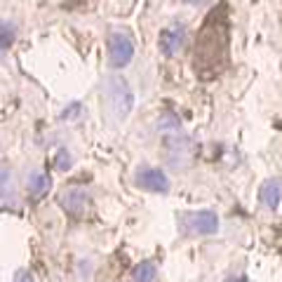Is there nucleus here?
Returning a JSON list of instances; mask_svg holds the SVG:
<instances>
[{"label": "nucleus", "mask_w": 282, "mask_h": 282, "mask_svg": "<svg viewBox=\"0 0 282 282\" xmlns=\"http://www.w3.org/2000/svg\"><path fill=\"white\" fill-rule=\"evenodd\" d=\"M228 66V12L226 3L212 10L195 38L193 68L198 78H219Z\"/></svg>", "instance_id": "nucleus-1"}, {"label": "nucleus", "mask_w": 282, "mask_h": 282, "mask_svg": "<svg viewBox=\"0 0 282 282\" xmlns=\"http://www.w3.org/2000/svg\"><path fill=\"white\" fill-rule=\"evenodd\" d=\"M104 97H106V108L113 116V120L127 118L129 111L134 108V92L127 80L118 76H111L104 80Z\"/></svg>", "instance_id": "nucleus-2"}, {"label": "nucleus", "mask_w": 282, "mask_h": 282, "mask_svg": "<svg viewBox=\"0 0 282 282\" xmlns=\"http://www.w3.org/2000/svg\"><path fill=\"white\" fill-rule=\"evenodd\" d=\"M179 228L186 235H212V233L219 231V216L212 210L186 212L179 219Z\"/></svg>", "instance_id": "nucleus-3"}, {"label": "nucleus", "mask_w": 282, "mask_h": 282, "mask_svg": "<svg viewBox=\"0 0 282 282\" xmlns=\"http://www.w3.org/2000/svg\"><path fill=\"white\" fill-rule=\"evenodd\" d=\"M134 57V40L127 31H113L108 35V64L111 68H125Z\"/></svg>", "instance_id": "nucleus-4"}, {"label": "nucleus", "mask_w": 282, "mask_h": 282, "mask_svg": "<svg viewBox=\"0 0 282 282\" xmlns=\"http://www.w3.org/2000/svg\"><path fill=\"white\" fill-rule=\"evenodd\" d=\"M139 188L151 191V193H167L170 191V179L160 167H141L134 177Z\"/></svg>", "instance_id": "nucleus-5"}, {"label": "nucleus", "mask_w": 282, "mask_h": 282, "mask_svg": "<svg viewBox=\"0 0 282 282\" xmlns=\"http://www.w3.org/2000/svg\"><path fill=\"white\" fill-rule=\"evenodd\" d=\"M158 45H160V52L165 57H177L183 50V45H186V26L183 24L167 26L160 33V38H158Z\"/></svg>", "instance_id": "nucleus-6"}, {"label": "nucleus", "mask_w": 282, "mask_h": 282, "mask_svg": "<svg viewBox=\"0 0 282 282\" xmlns=\"http://www.w3.org/2000/svg\"><path fill=\"white\" fill-rule=\"evenodd\" d=\"M87 200H89V195L85 193L83 188H66V191L61 193L59 202H61V207H64L68 214L83 216L85 210H87Z\"/></svg>", "instance_id": "nucleus-7"}, {"label": "nucleus", "mask_w": 282, "mask_h": 282, "mask_svg": "<svg viewBox=\"0 0 282 282\" xmlns=\"http://www.w3.org/2000/svg\"><path fill=\"white\" fill-rule=\"evenodd\" d=\"M259 200L266 210H277L282 202V181L280 179H268V181H264V186H261V191H259Z\"/></svg>", "instance_id": "nucleus-8"}, {"label": "nucleus", "mask_w": 282, "mask_h": 282, "mask_svg": "<svg viewBox=\"0 0 282 282\" xmlns=\"http://www.w3.org/2000/svg\"><path fill=\"white\" fill-rule=\"evenodd\" d=\"M47 188H50V177L45 174V172H33L31 177H28V193L38 198V195L47 193Z\"/></svg>", "instance_id": "nucleus-9"}, {"label": "nucleus", "mask_w": 282, "mask_h": 282, "mask_svg": "<svg viewBox=\"0 0 282 282\" xmlns=\"http://www.w3.org/2000/svg\"><path fill=\"white\" fill-rule=\"evenodd\" d=\"M134 282H155L158 280V268H155L153 261H141V264L134 268Z\"/></svg>", "instance_id": "nucleus-10"}, {"label": "nucleus", "mask_w": 282, "mask_h": 282, "mask_svg": "<svg viewBox=\"0 0 282 282\" xmlns=\"http://www.w3.org/2000/svg\"><path fill=\"white\" fill-rule=\"evenodd\" d=\"M7 198L12 202V198H14V191H12V174L10 170H5V167H0V200Z\"/></svg>", "instance_id": "nucleus-11"}, {"label": "nucleus", "mask_w": 282, "mask_h": 282, "mask_svg": "<svg viewBox=\"0 0 282 282\" xmlns=\"http://www.w3.org/2000/svg\"><path fill=\"white\" fill-rule=\"evenodd\" d=\"M12 43H14V26H12V24L0 22V54L10 50Z\"/></svg>", "instance_id": "nucleus-12"}, {"label": "nucleus", "mask_w": 282, "mask_h": 282, "mask_svg": "<svg viewBox=\"0 0 282 282\" xmlns=\"http://www.w3.org/2000/svg\"><path fill=\"white\" fill-rule=\"evenodd\" d=\"M57 167H59V170H68V167H71V155H68L66 151H61L59 153V162H57Z\"/></svg>", "instance_id": "nucleus-13"}, {"label": "nucleus", "mask_w": 282, "mask_h": 282, "mask_svg": "<svg viewBox=\"0 0 282 282\" xmlns=\"http://www.w3.org/2000/svg\"><path fill=\"white\" fill-rule=\"evenodd\" d=\"M14 282H33V275L28 271H19L17 277H14Z\"/></svg>", "instance_id": "nucleus-14"}, {"label": "nucleus", "mask_w": 282, "mask_h": 282, "mask_svg": "<svg viewBox=\"0 0 282 282\" xmlns=\"http://www.w3.org/2000/svg\"><path fill=\"white\" fill-rule=\"evenodd\" d=\"M181 3H188V5H202L205 0H181Z\"/></svg>", "instance_id": "nucleus-15"}]
</instances>
